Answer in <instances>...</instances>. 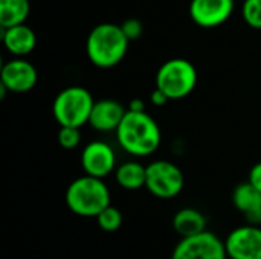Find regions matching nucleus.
<instances>
[{"instance_id":"f257e3e1","label":"nucleus","mask_w":261,"mask_h":259,"mask_svg":"<svg viewBox=\"0 0 261 259\" xmlns=\"http://www.w3.org/2000/svg\"><path fill=\"white\" fill-rule=\"evenodd\" d=\"M118 143L124 151L136 157L153 154L162 140L161 128L145 111L127 110L124 119L116 128Z\"/></svg>"},{"instance_id":"f03ea898","label":"nucleus","mask_w":261,"mask_h":259,"mask_svg":"<svg viewBox=\"0 0 261 259\" xmlns=\"http://www.w3.org/2000/svg\"><path fill=\"white\" fill-rule=\"evenodd\" d=\"M128 43L130 40L122 32L121 24L101 23L90 31L86 41V52L93 66L109 69L124 60Z\"/></svg>"},{"instance_id":"7ed1b4c3","label":"nucleus","mask_w":261,"mask_h":259,"mask_svg":"<svg viewBox=\"0 0 261 259\" xmlns=\"http://www.w3.org/2000/svg\"><path fill=\"white\" fill-rule=\"evenodd\" d=\"M66 205L75 215L96 218L110 205V191L102 179L86 174L69 185Z\"/></svg>"},{"instance_id":"20e7f679","label":"nucleus","mask_w":261,"mask_h":259,"mask_svg":"<svg viewBox=\"0 0 261 259\" xmlns=\"http://www.w3.org/2000/svg\"><path fill=\"white\" fill-rule=\"evenodd\" d=\"M93 104L95 101L87 89L80 85L66 87L54 99V118L60 127L67 125L81 128L84 124H89Z\"/></svg>"},{"instance_id":"39448f33","label":"nucleus","mask_w":261,"mask_h":259,"mask_svg":"<svg viewBox=\"0 0 261 259\" xmlns=\"http://www.w3.org/2000/svg\"><path fill=\"white\" fill-rule=\"evenodd\" d=\"M197 84V70L193 63L185 58H173L165 61L156 73V87L164 90L170 99H182L188 96Z\"/></svg>"},{"instance_id":"423d86ee","label":"nucleus","mask_w":261,"mask_h":259,"mask_svg":"<svg viewBox=\"0 0 261 259\" xmlns=\"http://www.w3.org/2000/svg\"><path fill=\"white\" fill-rule=\"evenodd\" d=\"M184 172L168 160H156L147 166L145 188L158 198H174L184 189Z\"/></svg>"},{"instance_id":"0eeeda50","label":"nucleus","mask_w":261,"mask_h":259,"mask_svg":"<svg viewBox=\"0 0 261 259\" xmlns=\"http://www.w3.org/2000/svg\"><path fill=\"white\" fill-rule=\"evenodd\" d=\"M171 259H228L225 243L213 232H202L182 238L174 247Z\"/></svg>"},{"instance_id":"6e6552de","label":"nucleus","mask_w":261,"mask_h":259,"mask_svg":"<svg viewBox=\"0 0 261 259\" xmlns=\"http://www.w3.org/2000/svg\"><path fill=\"white\" fill-rule=\"evenodd\" d=\"M225 247L229 259H261V229L254 224L234 229Z\"/></svg>"},{"instance_id":"1a4fd4ad","label":"nucleus","mask_w":261,"mask_h":259,"mask_svg":"<svg viewBox=\"0 0 261 259\" xmlns=\"http://www.w3.org/2000/svg\"><path fill=\"white\" fill-rule=\"evenodd\" d=\"M37 81L38 73L35 66L21 56L9 60L2 66L0 84H3L9 92L26 93L35 87Z\"/></svg>"},{"instance_id":"9d476101","label":"nucleus","mask_w":261,"mask_h":259,"mask_svg":"<svg viewBox=\"0 0 261 259\" xmlns=\"http://www.w3.org/2000/svg\"><path fill=\"white\" fill-rule=\"evenodd\" d=\"M115 165L116 154L113 148L102 140L87 143L81 153V166L89 176L104 179L115 169Z\"/></svg>"},{"instance_id":"9b49d317","label":"nucleus","mask_w":261,"mask_h":259,"mask_svg":"<svg viewBox=\"0 0 261 259\" xmlns=\"http://www.w3.org/2000/svg\"><path fill=\"white\" fill-rule=\"evenodd\" d=\"M234 11V0H191L190 17L202 27L223 24Z\"/></svg>"},{"instance_id":"f8f14e48","label":"nucleus","mask_w":261,"mask_h":259,"mask_svg":"<svg viewBox=\"0 0 261 259\" xmlns=\"http://www.w3.org/2000/svg\"><path fill=\"white\" fill-rule=\"evenodd\" d=\"M125 113L127 110L121 102L115 99H99L93 104L89 124L98 131H116Z\"/></svg>"},{"instance_id":"ddd939ff","label":"nucleus","mask_w":261,"mask_h":259,"mask_svg":"<svg viewBox=\"0 0 261 259\" xmlns=\"http://www.w3.org/2000/svg\"><path fill=\"white\" fill-rule=\"evenodd\" d=\"M232 203L242 212L248 224H261V192L249 182L240 183L232 192Z\"/></svg>"},{"instance_id":"4468645a","label":"nucleus","mask_w":261,"mask_h":259,"mask_svg":"<svg viewBox=\"0 0 261 259\" xmlns=\"http://www.w3.org/2000/svg\"><path fill=\"white\" fill-rule=\"evenodd\" d=\"M2 41L9 53L24 56L35 49L37 35L29 26L20 23L11 27H2Z\"/></svg>"},{"instance_id":"2eb2a0df","label":"nucleus","mask_w":261,"mask_h":259,"mask_svg":"<svg viewBox=\"0 0 261 259\" xmlns=\"http://www.w3.org/2000/svg\"><path fill=\"white\" fill-rule=\"evenodd\" d=\"M173 227L174 231L182 237H194L206 231V220L202 212L193 208L180 209L174 218H173Z\"/></svg>"},{"instance_id":"dca6fc26","label":"nucleus","mask_w":261,"mask_h":259,"mask_svg":"<svg viewBox=\"0 0 261 259\" xmlns=\"http://www.w3.org/2000/svg\"><path fill=\"white\" fill-rule=\"evenodd\" d=\"M116 182L124 189H139L145 186L147 180V166L141 165L139 162H125L116 169Z\"/></svg>"},{"instance_id":"f3484780","label":"nucleus","mask_w":261,"mask_h":259,"mask_svg":"<svg viewBox=\"0 0 261 259\" xmlns=\"http://www.w3.org/2000/svg\"><path fill=\"white\" fill-rule=\"evenodd\" d=\"M29 11V0H0V26L11 27L24 23Z\"/></svg>"},{"instance_id":"a211bd4d","label":"nucleus","mask_w":261,"mask_h":259,"mask_svg":"<svg viewBox=\"0 0 261 259\" xmlns=\"http://www.w3.org/2000/svg\"><path fill=\"white\" fill-rule=\"evenodd\" d=\"M96 221L104 232H116L122 224V214L118 208L109 205L106 209H102L98 214Z\"/></svg>"},{"instance_id":"6ab92c4d","label":"nucleus","mask_w":261,"mask_h":259,"mask_svg":"<svg viewBox=\"0 0 261 259\" xmlns=\"http://www.w3.org/2000/svg\"><path fill=\"white\" fill-rule=\"evenodd\" d=\"M242 14L251 27L261 29V0H245Z\"/></svg>"},{"instance_id":"aec40b11","label":"nucleus","mask_w":261,"mask_h":259,"mask_svg":"<svg viewBox=\"0 0 261 259\" xmlns=\"http://www.w3.org/2000/svg\"><path fill=\"white\" fill-rule=\"evenodd\" d=\"M80 142H81L80 128H76V127H67V125L60 127V131H58V143L64 150H73V148H76L80 145Z\"/></svg>"},{"instance_id":"412c9836","label":"nucleus","mask_w":261,"mask_h":259,"mask_svg":"<svg viewBox=\"0 0 261 259\" xmlns=\"http://www.w3.org/2000/svg\"><path fill=\"white\" fill-rule=\"evenodd\" d=\"M121 27H122V32L125 34V37L133 41V40H138L142 32H144V24L141 20L138 18H127L121 23Z\"/></svg>"},{"instance_id":"4be33fe9","label":"nucleus","mask_w":261,"mask_h":259,"mask_svg":"<svg viewBox=\"0 0 261 259\" xmlns=\"http://www.w3.org/2000/svg\"><path fill=\"white\" fill-rule=\"evenodd\" d=\"M254 188H257L261 192V162L255 163L249 172V180H248Z\"/></svg>"},{"instance_id":"5701e85b","label":"nucleus","mask_w":261,"mask_h":259,"mask_svg":"<svg viewBox=\"0 0 261 259\" xmlns=\"http://www.w3.org/2000/svg\"><path fill=\"white\" fill-rule=\"evenodd\" d=\"M168 101H170V98H168V95H167L164 90H161V89H158V87L153 90V93H151V102H153L154 105L162 107V105H165Z\"/></svg>"},{"instance_id":"b1692460","label":"nucleus","mask_w":261,"mask_h":259,"mask_svg":"<svg viewBox=\"0 0 261 259\" xmlns=\"http://www.w3.org/2000/svg\"><path fill=\"white\" fill-rule=\"evenodd\" d=\"M128 110L132 111H145V102L139 98L136 99H132L130 104H128Z\"/></svg>"}]
</instances>
